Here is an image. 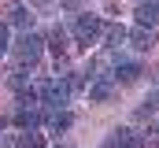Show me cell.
I'll return each mask as SVG.
<instances>
[{"label": "cell", "instance_id": "6da1fadb", "mask_svg": "<svg viewBox=\"0 0 159 148\" xmlns=\"http://www.w3.org/2000/svg\"><path fill=\"white\" fill-rule=\"evenodd\" d=\"M7 52H15V63H19V67H26V63L34 67V63L41 59V52H44V41H41L34 30H26V34H22L11 48H7Z\"/></svg>", "mask_w": 159, "mask_h": 148}, {"label": "cell", "instance_id": "7a4b0ae2", "mask_svg": "<svg viewBox=\"0 0 159 148\" xmlns=\"http://www.w3.org/2000/svg\"><path fill=\"white\" fill-rule=\"evenodd\" d=\"M37 96L48 104V108H63V104L70 100V85H67L63 78H48V81L37 85Z\"/></svg>", "mask_w": 159, "mask_h": 148}, {"label": "cell", "instance_id": "3957f363", "mask_svg": "<svg viewBox=\"0 0 159 148\" xmlns=\"http://www.w3.org/2000/svg\"><path fill=\"white\" fill-rule=\"evenodd\" d=\"M100 34H104V22H100L96 15H78V19H74V41H78V44H93Z\"/></svg>", "mask_w": 159, "mask_h": 148}, {"label": "cell", "instance_id": "277c9868", "mask_svg": "<svg viewBox=\"0 0 159 148\" xmlns=\"http://www.w3.org/2000/svg\"><path fill=\"white\" fill-rule=\"evenodd\" d=\"M104 148H144V133H137L133 126H122V130H115L107 137Z\"/></svg>", "mask_w": 159, "mask_h": 148}, {"label": "cell", "instance_id": "5b68a950", "mask_svg": "<svg viewBox=\"0 0 159 148\" xmlns=\"http://www.w3.org/2000/svg\"><path fill=\"white\" fill-rule=\"evenodd\" d=\"M15 126H19V130H37V126H41V108H37V104H19Z\"/></svg>", "mask_w": 159, "mask_h": 148}, {"label": "cell", "instance_id": "8992f818", "mask_svg": "<svg viewBox=\"0 0 159 148\" xmlns=\"http://www.w3.org/2000/svg\"><path fill=\"white\" fill-rule=\"evenodd\" d=\"M126 41L137 48V52H152V44H156V30L152 26H137V30H129Z\"/></svg>", "mask_w": 159, "mask_h": 148}, {"label": "cell", "instance_id": "52a82bcc", "mask_svg": "<svg viewBox=\"0 0 159 148\" xmlns=\"http://www.w3.org/2000/svg\"><path fill=\"white\" fill-rule=\"evenodd\" d=\"M41 122H44L48 130H56V133H59V130H70L74 115H70V111H63V108H52L48 115H41Z\"/></svg>", "mask_w": 159, "mask_h": 148}, {"label": "cell", "instance_id": "ba28073f", "mask_svg": "<svg viewBox=\"0 0 159 148\" xmlns=\"http://www.w3.org/2000/svg\"><path fill=\"white\" fill-rule=\"evenodd\" d=\"M7 26H15V30H22V34H26V30L34 26V15H30V7L15 4V7H11V15H7Z\"/></svg>", "mask_w": 159, "mask_h": 148}, {"label": "cell", "instance_id": "9c48e42d", "mask_svg": "<svg viewBox=\"0 0 159 148\" xmlns=\"http://www.w3.org/2000/svg\"><path fill=\"white\" fill-rule=\"evenodd\" d=\"M159 22V0H144L137 7V26H156Z\"/></svg>", "mask_w": 159, "mask_h": 148}, {"label": "cell", "instance_id": "30bf717a", "mask_svg": "<svg viewBox=\"0 0 159 148\" xmlns=\"http://www.w3.org/2000/svg\"><path fill=\"white\" fill-rule=\"evenodd\" d=\"M44 44H48L56 56H63V52L70 48V44H67V30H63V26H52V30H48V37H44Z\"/></svg>", "mask_w": 159, "mask_h": 148}, {"label": "cell", "instance_id": "8fae6325", "mask_svg": "<svg viewBox=\"0 0 159 148\" xmlns=\"http://www.w3.org/2000/svg\"><path fill=\"white\" fill-rule=\"evenodd\" d=\"M141 74H144V71H141L137 63H119V67L111 71V78H115V81H126V85H129V81H137Z\"/></svg>", "mask_w": 159, "mask_h": 148}, {"label": "cell", "instance_id": "7c38bea8", "mask_svg": "<svg viewBox=\"0 0 159 148\" xmlns=\"http://www.w3.org/2000/svg\"><path fill=\"white\" fill-rule=\"evenodd\" d=\"M104 41H107V48H119L122 41H126V26H104Z\"/></svg>", "mask_w": 159, "mask_h": 148}, {"label": "cell", "instance_id": "4fadbf2b", "mask_svg": "<svg viewBox=\"0 0 159 148\" xmlns=\"http://www.w3.org/2000/svg\"><path fill=\"white\" fill-rule=\"evenodd\" d=\"M44 141H41V133L37 130H22L19 137H15V148H41Z\"/></svg>", "mask_w": 159, "mask_h": 148}, {"label": "cell", "instance_id": "5bb4252c", "mask_svg": "<svg viewBox=\"0 0 159 148\" xmlns=\"http://www.w3.org/2000/svg\"><path fill=\"white\" fill-rule=\"evenodd\" d=\"M11 48V34H7V22H0V56H7Z\"/></svg>", "mask_w": 159, "mask_h": 148}, {"label": "cell", "instance_id": "9a60e30c", "mask_svg": "<svg viewBox=\"0 0 159 148\" xmlns=\"http://www.w3.org/2000/svg\"><path fill=\"white\" fill-rule=\"evenodd\" d=\"M137 4H144V0H137Z\"/></svg>", "mask_w": 159, "mask_h": 148}, {"label": "cell", "instance_id": "2e32d148", "mask_svg": "<svg viewBox=\"0 0 159 148\" xmlns=\"http://www.w3.org/2000/svg\"><path fill=\"white\" fill-rule=\"evenodd\" d=\"M63 148H67V145H63Z\"/></svg>", "mask_w": 159, "mask_h": 148}]
</instances>
